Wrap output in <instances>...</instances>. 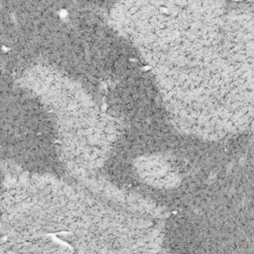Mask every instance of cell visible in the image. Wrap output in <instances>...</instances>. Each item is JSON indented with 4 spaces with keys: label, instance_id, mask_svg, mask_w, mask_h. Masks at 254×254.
<instances>
[{
    "label": "cell",
    "instance_id": "obj_1",
    "mask_svg": "<svg viewBox=\"0 0 254 254\" xmlns=\"http://www.w3.org/2000/svg\"><path fill=\"white\" fill-rule=\"evenodd\" d=\"M140 41L177 123L204 135L254 118V10L248 5L150 4Z\"/></svg>",
    "mask_w": 254,
    "mask_h": 254
}]
</instances>
